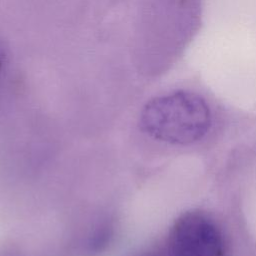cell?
Listing matches in <instances>:
<instances>
[{
  "instance_id": "obj_1",
  "label": "cell",
  "mask_w": 256,
  "mask_h": 256,
  "mask_svg": "<svg viewBox=\"0 0 256 256\" xmlns=\"http://www.w3.org/2000/svg\"><path fill=\"white\" fill-rule=\"evenodd\" d=\"M211 124L206 102L185 91L150 100L140 115V127L150 137L169 144L185 145L201 139Z\"/></svg>"
},
{
  "instance_id": "obj_2",
  "label": "cell",
  "mask_w": 256,
  "mask_h": 256,
  "mask_svg": "<svg viewBox=\"0 0 256 256\" xmlns=\"http://www.w3.org/2000/svg\"><path fill=\"white\" fill-rule=\"evenodd\" d=\"M171 256H225V242L217 224L200 211L179 216L169 233Z\"/></svg>"
},
{
  "instance_id": "obj_3",
  "label": "cell",
  "mask_w": 256,
  "mask_h": 256,
  "mask_svg": "<svg viewBox=\"0 0 256 256\" xmlns=\"http://www.w3.org/2000/svg\"><path fill=\"white\" fill-rule=\"evenodd\" d=\"M112 237V226L109 223H102L94 231L91 240L90 248L93 251H101L110 242Z\"/></svg>"
},
{
  "instance_id": "obj_4",
  "label": "cell",
  "mask_w": 256,
  "mask_h": 256,
  "mask_svg": "<svg viewBox=\"0 0 256 256\" xmlns=\"http://www.w3.org/2000/svg\"><path fill=\"white\" fill-rule=\"evenodd\" d=\"M135 256H159V255L154 252H144V253H141V254H138Z\"/></svg>"
},
{
  "instance_id": "obj_5",
  "label": "cell",
  "mask_w": 256,
  "mask_h": 256,
  "mask_svg": "<svg viewBox=\"0 0 256 256\" xmlns=\"http://www.w3.org/2000/svg\"><path fill=\"white\" fill-rule=\"evenodd\" d=\"M1 66H2V52L0 49V70H1Z\"/></svg>"
}]
</instances>
